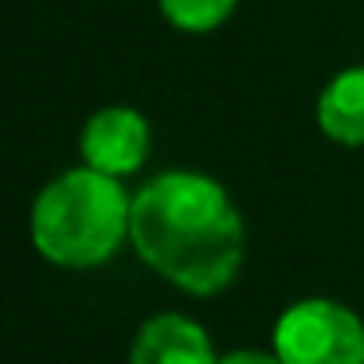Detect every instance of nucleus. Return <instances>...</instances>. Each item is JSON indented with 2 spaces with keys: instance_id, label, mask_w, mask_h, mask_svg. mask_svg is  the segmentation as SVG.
<instances>
[{
  "instance_id": "f257e3e1",
  "label": "nucleus",
  "mask_w": 364,
  "mask_h": 364,
  "mask_svg": "<svg viewBox=\"0 0 364 364\" xmlns=\"http://www.w3.org/2000/svg\"><path fill=\"white\" fill-rule=\"evenodd\" d=\"M129 243L145 267L184 294L212 298L243 267L247 228L215 176L168 168L134 192Z\"/></svg>"
},
{
  "instance_id": "f03ea898",
  "label": "nucleus",
  "mask_w": 364,
  "mask_h": 364,
  "mask_svg": "<svg viewBox=\"0 0 364 364\" xmlns=\"http://www.w3.org/2000/svg\"><path fill=\"white\" fill-rule=\"evenodd\" d=\"M129 212L134 196L118 176H106L90 165L67 168L40 188L32 200V247L48 262L67 270L102 267L129 243Z\"/></svg>"
},
{
  "instance_id": "7ed1b4c3",
  "label": "nucleus",
  "mask_w": 364,
  "mask_h": 364,
  "mask_svg": "<svg viewBox=\"0 0 364 364\" xmlns=\"http://www.w3.org/2000/svg\"><path fill=\"white\" fill-rule=\"evenodd\" d=\"M274 356L282 364H364V321L329 298H306L274 321Z\"/></svg>"
},
{
  "instance_id": "20e7f679",
  "label": "nucleus",
  "mask_w": 364,
  "mask_h": 364,
  "mask_svg": "<svg viewBox=\"0 0 364 364\" xmlns=\"http://www.w3.org/2000/svg\"><path fill=\"white\" fill-rule=\"evenodd\" d=\"M153 145V129L141 110L134 106H102L82 122L79 153L82 165L98 168L106 176H134L145 165Z\"/></svg>"
},
{
  "instance_id": "39448f33",
  "label": "nucleus",
  "mask_w": 364,
  "mask_h": 364,
  "mask_svg": "<svg viewBox=\"0 0 364 364\" xmlns=\"http://www.w3.org/2000/svg\"><path fill=\"white\" fill-rule=\"evenodd\" d=\"M129 364H220L204 325L184 314H157L141 325L129 348Z\"/></svg>"
},
{
  "instance_id": "423d86ee",
  "label": "nucleus",
  "mask_w": 364,
  "mask_h": 364,
  "mask_svg": "<svg viewBox=\"0 0 364 364\" xmlns=\"http://www.w3.org/2000/svg\"><path fill=\"white\" fill-rule=\"evenodd\" d=\"M317 129L337 145H364V63L337 71L317 95Z\"/></svg>"
},
{
  "instance_id": "0eeeda50",
  "label": "nucleus",
  "mask_w": 364,
  "mask_h": 364,
  "mask_svg": "<svg viewBox=\"0 0 364 364\" xmlns=\"http://www.w3.org/2000/svg\"><path fill=\"white\" fill-rule=\"evenodd\" d=\"M239 0H157V12L168 20V28L184 36H208L231 20Z\"/></svg>"
},
{
  "instance_id": "6e6552de",
  "label": "nucleus",
  "mask_w": 364,
  "mask_h": 364,
  "mask_svg": "<svg viewBox=\"0 0 364 364\" xmlns=\"http://www.w3.org/2000/svg\"><path fill=\"white\" fill-rule=\"evenodd\" d=\"M220 364H282L274 353H262V348H235V353L220 356Z\"/></svg>"
}]
</instances>
